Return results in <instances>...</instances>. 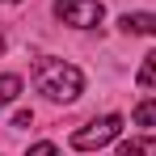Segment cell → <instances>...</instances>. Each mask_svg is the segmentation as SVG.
Segmentation results:
<instances>
[{"instance_id": "52a82bcc", "label": "cell", "mask_w": 156, "mask_h": 156, "mask_svg": "<svg viewBox=\"0 0 156 156\" xmlns=\"http://www.w3.org/2000/svg\"><path fill=\"white\" fill-rule=\"evenodd\" d=\"M17 93H21V76H13V72H4V76H0V105L17 101Z\"/></svg>"}, {"instance_id": "5b68a950", "label": "cell", "mask_w": 156, "mask_h": 156, "mask_svg": "<svg viewBox=\"0 0 156 156\" xmlns=\"http://www.w3.org/2000/svg\"><path fill=\"white\" fill-rule=\"evenodd\" d=\"M135 84H139V89H156V51L144 55V63H139V72H135Z\"/></svg>"}, {"instance_id": "277c9868", "label": "cell", "mask_w": 156, "mask_h": 156, "mask_svg": "<svg viewBox=\"0 0 156 156\" xmlns=\"http://www.w3.org/2000/svg\"><path fill=\"white\" fill-rule=\"evenodd\" d=\"M118 26L122 34H156V13H127Z\"/></svg>"}, {"instance_id": "8992f818", "label": "cell", "mask_w": 156, "mask_h": 156, "mask_svg": "<svg viewBox=\"0 0 156 156\" xmlns=\"http://www.w3.org/2000/svg\"><path fill=\"white\" fill-rule=\"evenodd\" d=\"M118 156H156V139H127Z\"/></svg>"}, {"instance_id": "ba28073f", "label": "cell", "mask_w": 156, "mask_h": 156, "mask_svg": "<svg viewBox=\"0 0 156 156\" xmlns=\"http://www.w3.org/2000/svg\"><path fill=\"white\" fill-rule=\"evenodd\" d=\"M135 122L139 127H156V101H139L135 105Z\"/></svg>"}, {"instance_id": "7a4b0ae2", "label": "cell", "mask_w": 156, "mask_h": 156, "mask_svg": "<svg viewBox=\"0 0 156 156\" xmlns=\"http://www.w3.org/2000/svg\"><path fill=\"white\" fill-rule=\"evenodd\" d=\"M118 135H122V118H118V114H105V118H93L89 127H80L76 135H72V148H76V152H97L105 144H114Z\"/></svg>"}, {"instance_id": "8fae6325", "label": "cell", "mask_w": 156, "mask_h": 156, "mask_svg": "<svg viewBox=\"0 0 156 156\" xmlns=\"http://www.w3.org/2000/svg\"><path fill=\"white\" fill-rule=\"evenodd\" d=\"M4 4H17V0H4Z\"/></svg>"}, {"instance_id": "6da1fadb", "label": "cell", "mask_w": 156, "mask_h": 156, "mask_svg": "<svg viewBox=\"0 0 156 156\" xmlns=\"http://www.w3.org/2000/svg\"><path fill=\"white\" fill-rule=\"evenodd\" d=\"M34 84L51 101H76L80 89H84V76H80L76 63H68V59H38L34 63Z\"/></svg>"}, {"instance_id": "9c48e42d", "label": "cell", "mask_w": 156, "mask_h": 156, "mask_svg": "<svg viewBox=\"0 0 156 156\" xmlns=\"http://www.w3.org/2000/svg\"><path fill=\"white\" fill-rule=\"evenodd\" d=\"M26 156H59V152H55V144H47V139H42V144H34Z\"/></svg>"}, {"instance_id": "3957f363", "label": "cell", "mask_w": 156, "mask_h": 156, "mask_svg": "<svg viewBox=\"0 0 156 156\" xmlns=\"http://www.w3.org/2000/svg\"><path fill=\"white\" fill-rule=\"evenodd\" d=\"M55 17H59L63 26L93 30V26H101L105 4H101V0H55Z\"/></svg>"}, {"instance_id": "30bf717a", "label": "cell", "mask_w": 156, "mask_h": 156, "mask_svg": "<svg viewBox=\"0 0 156 156\" xmlns=\"http://www.w3.org/2000/svg\"><path fill=\"white\" fill-rule=\"evenodd\" d=\"M30 122H34V114H30V110H17V118H13V127H30Z\"/></svg>"}]
</instances>
